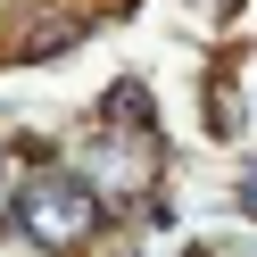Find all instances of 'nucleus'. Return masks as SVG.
Wrapping results in <instances>:
<instances>
[{
    "label": "nucleus",
    "instance_id": "3",
    "mask_svg": "<svg viewBox=\"0 0 257 257\" xmlns=\"http://www.w3.org/2000/svg\"><path fill=\"white\" fill-rule=\"evenodd\" d=\"M108 116H133V124H150V100H141L133 83H116V91H108Z\"/></svg>",
    "mask_w": 257,
    "mask_h": 257
},
{
    "label": "nucleus",
    "instance_id": "1",
    "mask_svg": "<svg viewBox=\"0 0 257 257\" xmlns=\"http://www.w3.org/2000/svg\"><path fill=\"white\" fill-rule=\"evenodd\" d=\"M17 224H25L34 249H83L100 232V191L83 174H34L25 199H17Z\"/></svg>",
    "mask_w": 257,
    "mask_h": 257
},
{
    "label": "nucleus",
    "instance_id": "4",
    "mask_svg": "<svg viewBox=\"0 0 257 257\" xmlns=\"http://www.w3.org/2000/svg\"><path fill=\"white\" fill-rule=\"evenodd\" d=\"M240 207H249V216H257V166L240 174Z\"/></svg>",
    "mask_w": 257,
    "mask_h": 257
},
{
    "label": "nucleus",
    "instance_id": "2",
    "mask_svg": "<svg viewBox=\"0 0 257 257\" xmlns=\"http://www.w3.org/2000/svg\"><path fill=\"white\" fill-rule=\"evenodd\" d=\"M67 42H83V25H34V34L17 42V58H50V50H67Z\"/></svg>",
    "mask_w": 257,
    "mask_h": 257
}]
</instances>
